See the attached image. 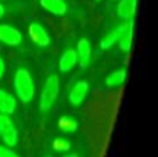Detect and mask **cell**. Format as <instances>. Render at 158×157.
<instances>
[{"label":"cell","mask_w":158,"mask_h":157,"mask_svg":"<svg viewBox=\"0 0 158 157\" xmlns=\"http://www.w3.org/2000/svg\"><path fill=\"white\" fill-rule=\"evenodd\" d=\"M0 42L8 46H18L22 42V33L11 25H0Z\"/></svg>","instance_id":"cell-4"},{"label":"cell","mask_w":158,"mask_h":157,"mask_svg":"<svg viewBox=\"0 0 158 157\" xmlns=\"http://www.w3.org/2000/svg\"><path fill=\"white\" fill-rule=\"evenodd\" d=\"M58 128L64 132H75L78 128V121L74 117L64 116L58 120Z\"/></svg>","instance_id":"cell-15"},{"label":"cell","mask_w":158,"mask_h":157,"mask_svg":"<svg viewBox=\"0 0 158 157\" xmlns=\"http://www.w3.org/2000/svg\"><path fill=\"white\" fill-rule=\"evenodd\" d=\"M0 157H19L14 150L8 149L7 146H0Z\"/></svg>","instance_id":"cell-17"},{"label":"cell","mask_w":158,"mask_h":157,"mask_svg":"<svg viewBox=\"0 0 158 157\" xmlns=\"http://www.w3.org/2000/svg\"><path fill=\"white\" fill-rule=\"evenodd\" d=\"M0 138L6 145L14 146L18 142V132L7 114H0Z\"/></svg>","instance_id":"cell-3"},{"label":"cell","mask_w":158,"mask_h":157,"mask_svg":"<svg viewBox=\"0 0 158 157\" xmlns=\"http://www.w3.org/2000/svg\"><path fill=\"white\" fill-rule=\"evenodd\" d=\"M58 91H60V81H58L57 75H50L46 79L43 86V91L40 95V110L42 111H49L56 103V99L58 96Z\"/></svg>","instance_id":"cell-2"},{"label":"cell","mask_w":158,"mask_h":157,"mask_svg":"<svg viewBox=\"0 0 158 157\" xmlns=\"http://www.w3.org/2000/svg\"><path fill=\"white\" fill-rule=\"evenodd\" d=\"M28 33H29L31 39L35 45L40 47H47L50 45V36L47 33V31L42 27L38 22H32L29 25V29H28Z\"/></svg>","instance_id":"cell-5"},{"label":"cell","mask_w":158,"mask_h":157,"mask_svg":"<svg viewBox=\"0 0 158 157\" xmlns=\"http://www.w3.org/2000/svg\"><path fill=\"white\" fill-rule=\"evenodd\" d=\"M132 40H133V21L129 19L126 28L123 29V32L121 33L119 39H118L121 50H123V52H129V50L132 49Z\"/></svg>","instance_id":"cell-12"},{"label":"cell","mask_w":158,"mask_h":157,"mask_svg":"<svg viewBox=\"0 0 158 157\" xmlns=\"http://www.w3.org/2000/svg\"><path fill=\"white\" fill-rule=\"evenodd\" d=\"M126 25H128V21L123 22V24H121V25H118L114 31H111L110 33H107L100 42L101 49H110L114 43H117L118 39H119V36H121V33H122L123 29L126 28Z\"/></svg>","instance_id":"cell-11"},{"label":"cell","mask_w":158,"mask_h":157,"mask_svg":"<svg viewBox=\"0 0 158 157\" xmlns=\"http://www.w3.org/2000/svg\"><path fill=\"white\" fill-rule=\"evenodd\" d=\"M125 79H126V71L123 68H119V70H117V71L111 72V74L107 77L106 83L108 86H119L125 82Z\"/></svg>","instance_id":"cell-14"},{"label":"cell","mask_w":158,"mask_h":157,"mask_svg":"<svg viewBox=\"0 0 158 157\" xmlns=\"http://www.w3.org/2000/svg\"><path fill=\"white\" fill-rule=\"evenodd\" d=\"M3 14H4V7H3V6L0 4V18L3 17Z\"/></svg>","instance_id":"cell-19"},{"label":"cell","mask_w":158,"mask_h":157,"mask_svg":"<svg viewBox=\"0 0 158 157\" xmlns=\"http://www.w3.org/2000/svg\"><path fill=\"white\" fill-rule=\"evenodd\" d=\"M15 107H17V102L13 95L0 89V113L11 114V113H14Z\"/></svg>","instance_id":"cell-10"},{"label":"cell","mask_w":158,"mask_h":157,"mask_svg":"<svg viewBox=\"0 0 158 157\" xmlns=\"http://www.w3.org/2000/svg\"><path fill=\"white\" fill-rule=\"evenodd\" d=\"M64 157H78L77 155H69V156H64Z\"/></svg>","instance_id":"cell-20"},{"label":"cell","mask_w":158,"mask_h":157,"mask_svg":"<svg viewBox=\"0 0 158 157\" xmlns=\"http://www.w3.org/2000/svg\"><path fill=\"white\" fill-rule=\"evenodd\" d=\"M4 70H6V64H4V61H3V58L0 57V78L4 74Z\"/></svg>","instance_id":"cell-18"},{"label":"cell","mask_w":158,"mask_h":157,"mask_svg":"<svg viewBox=\"0 0 158 157\" xmlns=\"http://www.w3.org/2000/svg\"><path fill=\"white\" fill-rule=\"evenodd\" d=\"M14 88H15L17 96L22 103H29L35 95V85H33L32 75L25 68H19L14 75Z\"/></svg>","instance_id":"cell-1"},{"label":"cell","mask_w":158,"mask_h":157,"mask_svg":"<svg viewBox=\"0 0 158 157\" xmlns=\"http://www.w3.org/2000/svg\"><path fill=\"white\" fill-rule=\"evenodd\" d=\"M53 149L56 152H68L71 149V142L64 138H57L53 142Z\"/></svg>","instance_id":"cell-16"},{"label":"cell","mask_w":158,"mask_h":157,"mask_svg":"<svg viewBox=\"0 0 158 157\" xmlns=\"http://www.w3.org/2000/svg\"><path fill=\"white\" fill-rule=\"evenodd\" d=\"M78 64V57H77V52L72 49L65 50L63 53L60 58V70L63 72H68L74 68L75 66Z\"/></svg>","instance_id":"cell-13"},{"label":"cell","mask_w":158,"mask_h":157,"mask_svg":"<svg viewBox=\"0 0 158 157\" xmlns=\"http://www.w3.org/2000/svg\"><path fill=\"white\" fill-rule=\"evenodd\" d=\"M137 7V0H119L118 3V15L125 21H129L135 17Z\"/></svg>","instance_id":"cell-7"},{"label":"cell","mask_w":158,"mask_h":157,"mask_svg":"<svg viewBox=\"0 0 158 157\" xmlns=\"http://www.w3.org/2000/svg\"><path fill=\"white\" fill-rule=\"evenodd\" d=\"M77 57L78 63L81 67H86L90 61V56H92V46H90L87 39H81L77 45Z\"/></svg>","instance_id":"cell-8"},{"label":"cell","mask_w":158,"mask_h":157,"mask_svg":"<svg viewBox=\"0 0 158 157\" xmlns=\"http://www.w3.org/2000/svg\"><path fill=\"white\" fill-rule=\"evenodd\" d=\"M39 2L44 10L54 15H63L67 13V3L64 0H39Z\"/></svg>","instance_id":"cell-9"},{"label":"cell","mask_w":158,"mask_h":157,"mask_svg":"<svg viewBox=\"0 0 158 157\" xmlns=\"http://www.w3.org/2000/svg\"><path fill=\"white\" fill-rule=\"evenodd\" d=\"M89 91V85L85 81H79L74 86H72L71 92H69V103L72 106H79L85 100Z\"/></svg>","instance_id":"cell-6"}]
</instances>
